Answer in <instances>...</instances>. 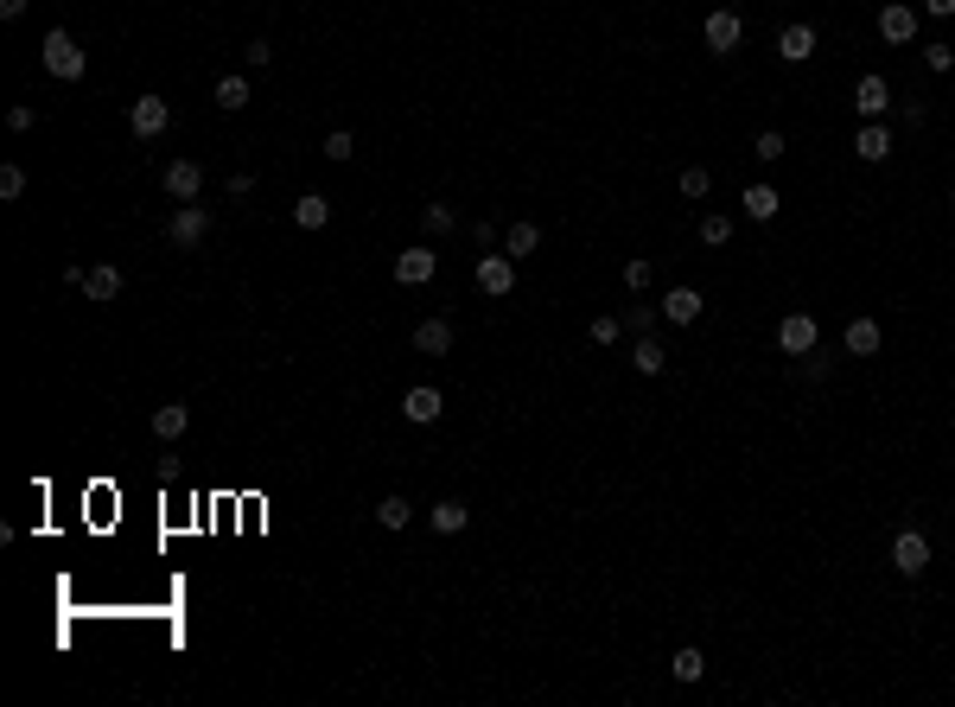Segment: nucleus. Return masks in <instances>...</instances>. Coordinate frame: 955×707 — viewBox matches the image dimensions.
<instances>
[{
    "instance_id": "nucleus-33",
    "label": "nucleus",
    "mask_w": 955,
    "mask_h": 707,
    "mask_svg": "<svg viewBox=\"0 0 955 707\" xmlns=\"http://www.w3.org/2000/svg\"><path fill=\"white\" fill-rule=\"evenodd\" d=\"M924 64H930L936 77H949V71H955V45H943V39H930V45H924Z\"/></svg>"
},
{
    "instance_id": "nucleus-1",
    "label": "nucleus",
    "mask_w": 955,
    "mask_h": 707,
    "mask_svg": "<svg viewBox=\"0 0 955 707\" xmlns=\"http://www.w3.org/2000/svg\"><path fill=\"white\" fill-rule=\"evenodd\" d=\"M39 58H45V71L58 77V83H77L83 71H90V51H83V45H77V39H71V32H64V26H58V32H45Z\"/></svg>"
},
{
    "instance_id": "nucleus-11",
    "label": "nucleus",
    "mask_w": 955,
    "mask_h": 707,
    "mask_svg": "<svg viewBox=\"0 0 955 707\" xmlns=\"http://www.w3.org/2000/svg\"><path fill=\"white\" fill-rule=\"evenodd\" d=\"M433 268H440V255H433L427 243H414V249L395 255V281H402V287H427V281H433Z\"/></svg>"
},
{
    "instance_id": "nucleus-8",
    "label": "nucleus",
    "mask_w": 955,
    "mask_h": 707,
    "mask_svg": "<svg viewBox=\"0 0 955 707\" xmlns=\"http://www.w3.org/2000/svg\"><path fill=\"white\" fill-rule=\"evenodd\" d=\"M885 109H892V83H885L879 71H866V77L854 83V115H860V122H879Z\"/></svg>"
},
{
    "instance_id": "nucleus-40",
    "label": "nucleus",
    "mask_w": 955,
    "mask_h": 707,
    "mask_svg": "<svg viewBox=\"0 0 955 707\" xmlns=\"http://www.w3.org/2000/svg\"><path fill=\"white\" fill-rule=\"evenodd\" d=\"M242 58H249L255 71H262V64H274V45H268V39H249V51H242Z\"/></svg>"
},
{
    "instance_id": "nucleus-22",
    "label": "nucleus",
    "mask_w": 955,
    "mask_h": 707,
    "mask_svg": "<svg viewBox=\"0 0 955 707\" xmlns=\"http://www.w3.org/2000/svg\"><path fill=\"white\" fill-rule=\"evenodd\" d=\"M185 427H191V402H160L153 408V434L160 440H179Z\"/></svg>"
},
{
    "instance_id": "nucleus-12",
    "label": "nucleus",
    "mask_w": 955,
    "mask_h": 707,
    "mask_svg": "<svg viewBox=\"0 0 955 707\" xmlns=\"http://www.w3.org/2000/svg\"><path fill=\"white\" fill-rule=\"evenodd\" d=\"M402 415H408L414 427H433V421H440V415H446V395H440V389H433V383H414V389L402 395Z\"/></svg>"
},
{
    "instance_id": "nucleus-30",
    "label": "nucleus",
    "mask_w": 955,
    "mask_h": 707,
    "mask_svg": "<svg viewBox=\"0 0 955 707\" xmlns=\"http://www.w3.org/2000/svg\"><path fill=\"white\" fill-rule=\"evenodd\" d=\"M453 223H459V217H453V204H421V230H427V236H446Z\"/></svg>"
},
{
    "instance_id": "nucleus-38",
    "label": "nucleus",
    "mask_w": 955,
    "mask_h": 707,
    "mask_svg": "<svg viewBox=\"0 0 955 707\" xmlns=\"http://www.w3.org/2000/svg\"><path fill=\"white\" fill-rule=\"evenodd\" d=\"M828 370H835V357H822V344H815V351H803V376H809V383H822Z\"/></svg>"
},
{
    "instance_id": "nucleus-18",
    "label": "nucleus",
    "mask_w": 955,
    "mask_h": 707,
    "mask_svg": "<svg viewBox=\"0 0 955 707\" xmlns=\"http://www.w3.org/2000/svg\"><path fill=\"white\" fill-rule=\"evenodd\" d=\"M542 249V223H510V230H503V255H510V262H523V255H535Z\"/></svg>"
},
{
    "instance_id": "nucleus-21",
    "label": "nucleus",
    "mask_w": 955,
    "mask_h": 707,
    "mask_svg": "<svg viewBox=\"0 0 955 707\" xmlns=\"http://www.w3.org/2000/svg\"><path fill=\"white\" fill-rule=\"evenodd\" d=\"M631 370H637V376H663V370H669V351L644 332V338L631 344Z\"/></svg>"
},
{
    "instance_id": "nucleus-29",
    "label": "nucleus",
    "mask_w": 955,
    "mask_h": 707,
    "mask_svg": "<svg viewBox=\"0 0 955 707\" xmlns=\"http://www.w3.org/2000/svg\"><path fill=\"white\" fill-rule=\"evenodd\" d=\"M586 338H593V344H599V351H612V344L624 338V319H612V313H599L593 325H586Z\"/></svg>"
},
{
    "instance_id": "nucleus-23",
    "label": "nucleus",
    "mask_w": 955,
    "mask_h": 707,
    "mask_svg": "<svg viewBox=\"0 0 955 707\" xmlns=\"http://www.w3.org/2000/svg\"><path fill=\"white\" fill-rule=\"evenodd\" d=\"M83 293H90V300H102V306H109L115 293H121V268H109V262L83 268Z\"/></svg>"
},
{
    "instance_id": "nucleus-25",
    "label": "nucleus",
    "mask_w": 955,
    "mask_h": 707,
    "mask_svg": "<svg viewBox=\"0 0 955 707\" xmlns=\"http://www.w3.org/2000/svg\"><path fill=\"white\" fill-rule=\"evenodd\" d=\"M669 676H675V682H701V676H707L701 644H682V650H675V657H669Z\"/></svg>"
},
{
    "instance_id": "nucleus-7",
    "label": "nucleus",
    "mask_w": 955,
    "mask_h": 707,
    "mask_svg": "<svg viewBox=\"0 0 955 707\" xmlns=\"http://www.w3.org/2000/svg\"><path fill=\"white\" fill-rule=\"evenodd\" d=\"M160 185H166L172 204H198V192H204V166H198V160H172V166L160 172Z\"/></svg>"
},
{
    "instance_id": "nucleus-2",
    "label": "nucleus",
    "mask_w": 955,
    "mask_h": 707,
    "mask_svg": "<svg viewBox=\"0 0 955 707\" xmlns=\"http://www.w3.org/2000/svg\"><path fill=\"white\" fill-rule=\"evenodd\" d=\"M739 39H745V20H739L733 7H714V13L701 20V45L714 51V58H726V51H739Z\"/></svg>"
},
{
    "instance_id": "nucleus-14",
    "label": "nucleus",
    "mask_w": 955,
    "mask_h": 707,
    "mask_svg": "<svg viewBox=\"0 0 955 707\" xmlns=\"http://www.w3.org/2000/svg\"><path fill=\"white\" fill-rule=\"evenodd\" d=\"M841 344H847V357H879V344H885V332H879V319H847V332H841Z\"/></svg>"
},
{
    "instance_id": "nucleus-31",
    "label": "nucleus",
    "mask_w": 955,
    "mask_h": 707,
    "mask_svg": "<svg viewBox=\"0 0 955 707\" xmlns=\"http://www.w3.org/2000/svg\"><path fill=\"white\" fill-rule=\"evenodd\" d=\"M752 160H764V166H771V160H784V128H764L758 141H752Z\"/></svg>"
},
{
    "instance_id": "nucleus-39",
    "label": "nucleus",
    "mask_w": 955,
    "mask_h": 707,
    "mask_svg": "<svg viewBox=\"0 0 955 707\" xmlns=\"http://www.w3.org/2000/svg\"><path fill=\"white\" fill-rule=\"evenodd\" d=\"M32 122H39V115H32V109H26V102H13V109H7V128H13V134H26Z\"/></svg>"
},
{
    "instance_id": "nucleus-35",
    "label": "nucleus",
    "mask_w": 955,
    "mask_h": 707,
    "mask_svg": "<svg viewBox=\"0 0 955 707\" xmlns=\"http://www.w3.org/2000/svg\"><path fill=\"white\" fill-rule=\"evenodd\" d=\"M624 287H631V293L650 287V255H631V262H624Z\"/></svg>"
},
{
    "instance_id": "nucleus-28",
    "label": "nucleus",
    "mask_w": 955,
    "mask_h": 707,
    "mask_svg": "<svg viewBox=\"0 0 955 707\" xmlns=\"http://www.w3.org/2000/svg\"><path fill=\"white\" fill-rule=\"evenodd\" d=\"M217 109H230V115L249 109V77H223L217 83Z\"/></svg>"
},
{
    "instance_id": "nucleus-5",
    "label": "nucleus",
    "mask_w": 955,
    "mask_h": 707,
    "mask_svg": "<svg viewBox=\"0 0 955 707\" xmlns=\"http://www.w3.org/2000/svg\"><path fill=\"white\" fill-rule=\"evenodd\" d=\"M472 281H478V293H491V300H510L516 293V262L510 255H478Z\"/></svg>"
},
{
    "instance_id": "nucleus-32",
    "label": "nucleus",
    "mask_w": 955,
    "mask_h": 707,
    "mask_svg": "<svg viewBox=\"0 0 955 707\" xmlns=\"http://www.w3.org/2000/svg\"><path fill=\"white\" fill-rule=\"evenodd\" d=\"M707 192H714V172H707V166H688V172H682V198H701V204H707Z\"/></svg>"
},
{
    "instance_id": "nucleus-19",
    "label": "nucleus",
    "mask_w": 955,
    "mask_h": 707,
    "mask_svg": "<svg viewBox=\"0 0 955 707\" xmlns=\"http://www.w3.org/2000/svg\"><path fill=\"white\" fill-rule=\"evenodd\" d=\"M427 523H433V536H459V529L472 523V510H465L459 497H440V504L427 510Z\"/></svg>"
},
{
    "instance_id": "nucleus-17",
    "label": "nucleus",
    "mask_w": 955,
    "mask_h": 707,
    "mask_svg": "<svg viewBox=\"0 0 955 707\" xmlns=\"http://www.w3.org/2000/svg\"><path fill=\"white\" fill-rule=\"evenodd\" d=\"M663 319L669 325H694V319H701V293H694V287H669L663 293Z\"/></svg>"
},
{
    "instance_id": "nucleus-3",
    "label": "nucleus",
    "mask_w": 955,
    "mask_h": 707,
    "mask_svg": "<svg viewBox=\"0 0 955 707\" xmlns=\"http://www.w3.org/2000/svg\"><path fill=\"white\" fill-rule=\"evenodd\" d=\"M815 344H822L815 313H784V319H777V351H784V357H803V351H815Z\"/></svg>"
},
{
    "instance_id": "nucleus-34",
    "label": "nucleus",
    "mask_w": 955,
    "mask_h": 707,
    "mask_svg": "<svg viewBox=\"0 0 955 707\" xmlns=\"http://www.w3.org/2000/svg\"><path fill=\"white\" fill-rule=\"evenodd\" d=\"M351 153H357L351 128H332V134H325V160H338V166H344V160H351Z\"/></svg>"
},
{
    "instance_id": "nucleus-41",
    "label": "nucleus",
    "mask_w": 955,
    "mask_h": 707,
    "mask_svg": "<svg viewBox=\"0 0 955 707\" xmlns=\"http://www.w3.org/2000/svg\"><path fill=\"white\" fill-rule=\"evenodd\" d=\"M892 109H898V122H905V128H917V122H924V115H930L924 102H892Z\"/></svg>"
},
{
    "instance_id": "nucleus-20",
    "label": "nucleus",
    "mask_w": 955,
    "mask_h": 707,
    "mask_svg": "<svg viewBox=\"0 0 955 707\" xmlns=\"http://www.w3.org/2000/svg\"><path fill=\"white\" fill-rule=\"evenodd\" d=\"M739 204H745V217H752V223H771L777 211H784L777 185H745V198H739Z\"/></svg>"
},
{
    "instance_id": "nucleus-15",
    "label": "nucleus",
    "mask_w": 955,
    "mask_h": 707,
    "mask_svg": "<svg viewBox=\"0 0 955 707\" xmlns=\"http://www.w3.org/2000/svg\"><path fill=\"white\" fill-rule=\"evenodd\" d=\"M854 160H866V166H879V160H892V128H879V122H866V128L854 134Z\"/></svg>"
},
{
    "instance_id": "nucleus-6",
    "label": "nucleus",
    "mask_w": 955,
    "mask_h": 707,
    "mask_svg": "<svg viewBox=\"0 0 955 707\" xmlns=\"http://www.w3.org/2000/svg\"><path fill=\"white\" fill-rule=\"evenodd\" d=\"M166 236H172L179 249H198L204 236H211V211H204V204H179V211L166 217Z\"/></svg>"
},
{
    "instance_id": "nucleus-43",
    "label": "nucleus",
    "mask_w": 955,
    "mask_h": 707,
    "mask_svg": "<svg viewBox=\"0 0 955 707\" xmlns=\"http://www.w3.org/2000/svg\"><path fill=\"white\" fill-rule=\"evenodd\" d=\"M924 13L930 20H955V0H924Z\"/></svg>"
},
{
    "instance_id": "nucleus-16",
    "label": "nucleus",
    "mask_w": 955,
    "mask_h": 707,
    "mask_svg": "<svg viewBox=\"0 0 955 707\" xmlns=\"http://www.w3.org/2000/svg\"><path fill=\"white\" fill-rule=\"evenodd\" d=\"M777 58H784V64H809L815 58V26H784V32H777Z\"/></svg>"
},
{
    "instance_id": "nucleus-13",
    "label": "nucleus",
    "mask_w": 955,
    "mask_h": 707,
    "mask_svg": "<svg viewBox=\"0 0 955 707\" xmlns=\"http://www.w3.org/2000/svg\"><path fill=\"white\" fill-rule=\"evenodd\" d=\"M453 338H459L453 319H421V325H414V351H421V357H446V351H453Z\"/></svg>"
},
{
    "instance_id": "nucleus-45",
    "label": "nucleus",
    "mask_w": 955,
    "mask_h": 707,
    "mask_svg": "<svg viewBox=\"0 0 955 707\" xmlns=\"http://www.w3.org/2000/svg\"><path fill=\"white\" fill-rule=\"evenodd\" d=\"M949 211H955V192H949Z\"/></svg>"
},
{
    "instance_id": "nucleus-42",
    "label": "nucleus",
    "mask_w": 955,
    "mask_h": 707,
    "mask_svg": "<svg viewBox=\"0 0 955 707\" xmlns=\"http://www.w3.org/2000/svg\"><path fill=\"white\" fill-rule=\"evenodd\" d=\"M255 192V172H230V198H249Z\"/></svg>"
},
{
    "instance_id": "nucleus-24",
    "label": "nucleus",
    "mask_w": 955,
    "mask_h": 707,
    "mask_svg": "<svg viewBox=\"0 0 955 707\" xmlns=\"http://www.w3.org/2000/svg\"><path fill=\"white\" fill-rule=\"evenodd\" d=\"M293 223H300V230H325V223H332V198L306 192L300 204H293Z\"/></svg>"
},
{
    "instance_id": "nucleus-44",
    "label": "nucleus",
    "mask_w": 955,
    "mask_h": 707,
    "mask_svg": "<svg viewBox=\"0 0 955 707\" xmlns=\"http://www.w3.org/2000/svg\"><path fill=\"white\" fill-rule=\"evenodd\" d=\"M26 7H32V0H0V20H20Z\"/></svg>"
},
{
    "instance_id": "nucleus-4",
    "label": "nucleus",
    "mask_w": 955,
    "mask_h": 707,
    "mask_svg": "<svg viewBox=\"0 0 955 707\" xmlns=\"http://www.w3.org/2000/svg\"><path fill=\"white\" fill-rule=\"evenodd\" d=\"M892 567L905 580H917L930 567V536H924V529H898V536H892Z\"/></svg>"
},
{
    "instance_id": "nucleus-9",
    "label": "nucleus",
    "mask_w": 955,
    "mask_h": 707,
    "mask_svg": "<svg viewBox=\"0 0 955 707\" xmlns=\"http://www.w3.org/2000/svg\"><path fill=\"white\" fill-rule=\"evenodd\" d=\"M879 39H885V45H911V39H917V7H905V0H885V7H879Z\"/></svg>"
},
{
    "instance_id": "nucleus-26",
    "label": "nucleus",
    "mask_w": 955,
    "mask_h": 707,
    "mask_svg": "<svg viewBox=\"0 0 955 707\" xmlns=\"http://www.w3.org/2000/svg\"><path fill=\"white\" fill-rule=\"evenodd\" d=\"M376 523H382V529H408V523H414V504H408L402 491L382 497V504H376Z\"/></svg>"
},
{
    "instance_id": "nucleus-27",
    "label": "nucleus",
    "mask_w": 955,
    "mask_h": 707,
    "mask_svg": "<svg viewBox=\"0 0 955 707\" xmlns=\"http://www.w3.org/2000/svg\"><path fill=\"white\" fill-rule=\"evenodd\" d=\"M701 243H707V249H726V243H733V217H726V211H707V217H701Z\"/></svg>"
},
{
    "instance_id": "nucleus-36",
    "label": "nucleus",
    "mask_w": 955,
    "mask_h": 707,
    "mask_svg": "<svg viewBox=\"0 0 955 707\" xmlns=\"http://www.w3.org/2000/svg\"><path fill=\"white\" fill-rule=\"evenodd\" d=\"M0 198H7V204L26 198V172H20V166H0Z\"/></svg>"
},
{
    "instance_id": "nucleus-10",
    "label": "nucleus",
    "mask_w": 955,
    "mask_h": 707,
    "mask_svg": "<svg viewBox=\"0 0 955 707\" xmlns=\"http://www.w3.org/2000/svg\"><path fill=\"white\" fill-rule=\"evenodd\" d=\"M128 128L141 134V141H160V134L172 128V109H166L160 96H141V102H134V109H128Z\"/></svg>"
},
{
    "instance_id": "nucleus-37",
    "label": "nucleus",
    "mask_w": 955,
    "mask_h": 707,
    "mask_svg": "<svg viewBox=\"0 0 955 707\" xmlns=\"http://www.w3.org/2000/svg\"><path fill=\"white\" fill-rule=\"evenodd\" d=\"M656 313H663V306H631V313H624V332H637V338H644L650 325H656Z\"/></svg>"
}]
</instances>
